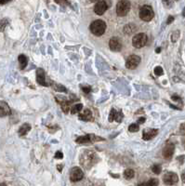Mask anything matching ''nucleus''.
Instances as JSON below:
<instances>
[{
    "mask_svg": "<svg viewBox=\"0 0 185 186\" xmlns=\"http://www.w3.org/2000/svg\"><path fill=\"white\" fill-rule=\"evenodd\" d=\"M108 5L105 1H98L94 7V12L97 15H102L108 9Z\"/></svg>",
    "mask_w": 185,
    "mask_h": 186,
    "instance_id": "obj_11",
    "label": "nucleus"
},
{
    "mask_svg": "<svg viewBox=\"0 0 185 186\" xmlns=\"http://www.w3.org/2000/svg\"><path fill=\"white\" fill-rule=\"evenodd\" d=\"M84 177V173L82 171V170L78 166H75L73 167L71 170V172H70V180L73 182H76L80 180H82Z\"/></svg>",
    "mask_w": 185,
    "mask_h": 186,
    "instance_id": "obj_5",
    "label": "nucleus"
},
{
    "mask_svg": "<svg viewBox=\"0 0 185 186\" xmlns=\"http://www.w3.org/2000/svg\"><path fill=\"white\" fill-rule=\"evenodd\" d=\"M106 29V23L102 20H96L90 24V32L94 35L101 36L104 34Z\"/></svg>",
    "mask_w": 185,
    "mask_h": 186,
    "instance_id": "obj_1",
    "label": "nucleus"
},
{
    "mask_svg": "<svg viewBox=\"0 0 185 186\" xmlns=\"http://www.w3.org/2000/svg\"><path fill=\"white\" fill-rule=\"evenodd\" d=\"M147 182H148V184H149V186H158V184H159V181L157 179H151Z\"/></svg>",
    "mask_w": 185,
    "mask_h": 186,
    "instance_id": "obj_24",
    "label": "nucleus"
},
{
    "mask_svg": "<svg viewBox=\"0 0 185 186\" xmlns=\"http://www.w3.org/2000/svg\"><path fill=\"white\" fill-rule=\"evenodd\" d=\"M54 88H55V89H56V90H58V91H62V92H66V89H65V88H64V87H62V86H60V85H55V86H54Z\"/></svg>",
    "mask_w": 185,
    "mask_h": 186,
    "instance_id": "obj_28",
    "label": "nucleus"
},
{
    "mask_svg": "<svg viewBox=\"0 0 185 186\" xmlns=\"http://www.w3.org/2000/svg\"><path fill=\"white\" fill-rule=\"evenodd\" d=\"M140 63H141V58L139 57V56L131 55V56H129L126 60V67L127 69L133 70V69L137 68V66L140 64Z\"/></svg>",
    "mask_w": 185,
    "mask_h": 186,
    "instance_id": "obj_6",
    "label": "nucleus"
},
{
    "mask_svg": "<svg viewBox=\"0 0 185 186\" xmlns=\"http://www.w3.org/2000/svg\"><path fill=\"white\" fill-rule=\"evenodd\" d=\"M134 175H135V172H134V170H131V169H127V170H126L125 172H124V176H125V178H126V180L132 179V178L134 177Z\"/></svg>",
    "mask_w": 185,
    "mask_h": 186,
    "instance_id": "obj_21",
    "label": "nucleus"
},
{
    "mask_svg": "<svg viewBox=\"0 0 185 186\" xmlns=\"http://www.w3.org/2000/svg\"><path fill=\"white\" fill-rule=\"evenodd\" d=\"M103 141V139L94 136V135H85V136H81V137L77 138L76 141L77 143H87L90 141Z\"/></svg>",
    "mask_w": 185,
    "mask_h": 186,
    "instance_id": "obj_9",
    "label": "nucleus"
},
{
    "mask_svg": "<svg viewBox=\"0 0 185 186\" xmlns=\"http://www.w3.org/2000/svg\"><path fill=\"white\" fill-rule=\"evenodd\" d=\"M163 73H164V71H163L162 67L157 66V67H155V73L156 74V76H158V77H159V76H162Z\"/></svg>",
    "mask_w": 185,
    "mask_h": 186,
    "instance_id": "obj_25",
    "label": "nucleus"
},
{
    "mask_svg": "<svg viewBox=\"0 0 185 186\" xmlns=\"http://www.w3.org/2000/svg\"><path fill=\"white\" fill-rule=\"evenodd\" d=\"M9 1H0V4L1 5H4V4H6V3H8Z\"/></svg>",
    "mask_w": 185,
    "mask_h": 186,
    "instance_id": "obj_35",
    "label": "nucleus"
},
{
    "mask_svg": "<svg viewBox=\"0 0 185 186\" xmlns=\"http://www.w3.org/2000/svg\"><path fill=\"white\" fill-rule=\"evenodd\" d=\"M140 18L144 22H150L154 18V10L151 6L144 5L140 9Z\"/></svg>",
    "mask_w": 185,
    "mask_h": 186,
    "instance_id": "obj_2",
    "label": "nucleus"
},
{
    "mask_svg": "<svg viewBox=\"0 0 185 186\" xmlns=\"http://www.w3.org/2000/svg\"><path fill=\"white\" fill-rule=\"evenodd\" d=\"M18 60H19V63H20V68L21 69H24L25 66L27 65V57L24 55H20L19 58H18Z\"/></svg>",
    "mask_w": 185,
    "mask_h": 186,
    "instance_id": "obj_20",
    "label": "nucleus"
},
{
    "mask_svg": "<svg viewBox=\"0 0 185 186\" xmlns=\"http://www.w3.org/2000/svg\"><path fill=\"white\" fill-rule=\"evenodd\" d=\"M147 40H148L147 35L145 34H143V33H141V34H138L133 36L132 45L136 48H142V47H144L146 45Z\"/></svg>",
    "mask_w": 185,
    "mask_h": 186,
    "instance_id": "obj_4",
    "label": "nucleus"
},
{
    "mask_svg": "<svg viewBox=\"0 0 185 186\" xmlns=\"http://www.w3.org/2000/svg\"><path fill=\"white\" fill-rule=\"evenodd\" d=\"M145 120H146V118H144V117H141V118L138 119V124H142V123L145 122Z\"/></svg>",
    "mask_w": 185,
    "mask_h": 186,
    "instance_id": "obj_33",
    "label": "nucleus"
},
{
    "mask_svg": "<svg viewBox=\"0 0 185 186\" xmlns=\"http://www.w3.org/2000/svg\"><path fill=\"white\" fill-rule=\"evenodd\" d=\"M82 108H83V105L82 103H77V104H75L73 106H72L71 108V113L73 115H76V114H79L80 112L82 111Z\"/></svg>",
    "mask_w": 185,
    "mask_h": 186,
    "instance_id": "obj_19",
    "label": "nucleus"
},
{
    "mask_svg": "<svg viewBox=\"0 0 185 186\" xmlns=\"http://www.w3.org/2000/svg\"><path fill=\"white\" fill-rule=\"evenodd\" d=\"M178 181H179L178 175L174 172H168L163 177V181L166 185H174L178 182Z\"/></svg>",
    "mask_w": 185,
    "mask_h": 186,
    "instance_id": "obj_7",
    "label": "nucleus"
},
{
    "mask_svg": "<svg viewBox=\"0 0 185 186\" xmlns=\"http://www.w3.org/2000/svg\"><path fill=\"white\" fill-rule=\"evenodd\" d=\"M124 117L123 113L121 111L116 110L115 108H112L110 112V115H109V122H113V121H117V122H121L122 118Z\"/></svg>",
    "mask_w": 185,
    "mask_h": 186,
    "instance_id": "obj_8",
    "label": "nucleus"
},
{
    "mask_svg": "<svg viewBox=\"0 0 185 186\" xmlns=\"http://www.w3.org/2000/svg\"><path fill=\"white\" fill-rule=\"evenodd\" d=\"M138 186H149V184H148V182H142V183H140Z\"/></svg>",
    "mask_w": 185,
    "mask_h": 186,
    "instance_id": "obj_34",
    "label": "nucleus"
},
{
    "mask_svg": "<svg viewBox=\"0 0 185 186\" xmlns=\"http://www.w3.org/2000/svg\"><path fill=\"white\" fill-rule=\"evenodd\" d=\"M36 81L39 85H42V86H45V87H48L49 84L47 83L46 81V77H45V72L44 70L42 69H37L36 71Z\"/></svg>",
    "mask_w": 185,
    "mask_h": 186,
    "instance_id": "obj_12",
    "label": "nucleus"
},
{
    "mask_svg": "<svg viewBox=\"0 0 185 186\" xmlns=\"http://www.w3.org/2000/svg\"><path fill=\"white\" fill-rule=\"evenodd\" d=\"M179 35H180V31H176V32L173 33V34H172V36H171V40H172V42H176V41L178 40Z\"/></svg>",
    "mask_w": 185,
    "mask_h": 186,
    "instance_id": "obj_26",
    "label": "nucleus"
},
{
    "mask_svg": "<svg viewBox=\"0 0 185 186\" xmlns=\"http://www.w3.org/2000/svg\"><path fill=\"white\" fill-rule=\"evenodd\" d=\"M161 170H162V167H161V166L160 165H154L153 166H152V171L155 173V174H160L161 173Z\"/></svg>",
    "mask_w": 185,
    "mask_h": 186,
    "instance_id": "obj_22",
    "label": "nucleus"
},
{
    "mask_svg": "<svg viewBox=\"0 0 185 186\" xmlns=\"http://www.w3.org/2000/svg\"><path fill=\"white\" fill-rule=\"evenodd\" d=\"M172 100H173V101H176V102H181V99H180L179 96H177V95H173V96H172Z\"/></svg>",
    "mask_w": 185,
    "mask_h": 186,
    "instance_id": "obj_31",
    "label": "nucleus"
},
{
    "mask_svg": "<svg viewBox=\"0 0 185 186\" xmlns=\"http://www.w3.org/2000/svg\"><path fill=\"white\" fill-rule=\"evenodd\" d=\"M174 21V17H172V16H169V18H168V22H166V23L168 24H169V23H171L172 22Z\"/></svg>",
    "mask_w": 185,
    "mask_h": 186,
    "instance_id": "obj_32",
    "label": "nucleus"
},
{
    "mask_svg": "<svg viewBox=\"0 0 185 186\" xmlns=\"http://www.w3.org/2000/svg\"><path fill=\"white\" fill-rule=\"evenodd\" d=\"M7 24H8V21L7 20H1V21H0V32L3 31L5 29Z\"/></svg>",
    "mask_w": 185,
    "mask_h": 186,
    "instance_id": "obj_27",
    "label": "nucleus"
},
{
    "mask_svg": "<svg viewBox=\"0 0 185 186\" xmlns=\"http://www.w3.org/2000/svg\"><path fill=\"white\" fill-rule=\"evenodd\" d=\"M183 143H184V147H185V141H183Z\"/></svg>",
    "mask_w": 185,
    "mask_h": 186,
    "instance_id": "obj_39",
    "label": "nucleus"
},
{
    "mask_svg": "<svg viewBox=\"0 0 185 186\" xmlns=\"http://www.w3.org/2000/svg\"><path fill=\"white\" fill-rule=\"evenodd\" d=\"M30 129H31L30 124H27V123L23 124V125L20 127V129H19V135H20V136L25 135L28 131H30Z\"/></svg>",
    "mask_w": 185,
    "mask_h": 186,
    "instance_id": "obj_18",
    "label": "nucleus"
},
{
    "mask_svg": "<svg viewBox=\"0 0 185 186\" xmlns=\"http://www.w3.org/2000/svg\"><path fill=\"white\" fill-rule=\"evenodd\" d=\"M130 10V2L126 0H121L116 5V14L120 17L126 16Z\"/></svg>",
    "mask_w": 185,
    "mask_h": 186,
    "instance_id": "obj_3",
    "label": "nucleus"
},
{
    "mask_svg": "<svg viewBox=\"0 0 185 186\" xmlns=\"http://www.w3.org/2000/svg\"><path fill=\"white\" fill-rule=\"evenodd\" d=\"M158 133V130L157 129H147L143 131L142 134V139L144 141H149L151 139H153L154 137H155Z\"/></svg>",
    "mask_w": 185,
    "mask_h": 186,
    "instance_id": "obj_14",
    "label": "nucleus"
},
{
    "mask_svg": "<svg viewBox=\"0 0 185 186\" xmlns=\"http://www.w3.org/2000/svg\"><path fill=\"white\" fill-rule=\"evenodd\" d=\"M61 106H62V112L65 114H67L68 112L71 110V102L69 101H59Z\"/></svg>",
    "mask_w": 185,
    "mask_h": 186,
    "instance_id": "obj_17",
    "label": "nucleus"
},
{
    "mask_svg": "<svg viewBox=\"0 0 185 186\" xmlns=\"http://www.w3.org/2000/svg\"><path fill=\"white\" fill-rule=\"evenodd\" d=\"M139 129H140V127H139L138 124H131L130 126L128 127V130L130 132H136V131H138Z\"/></svg>",
    "mask_w": 185,
    "mask_h": 186,
    "instance_id": "obj_23",
    "label": "nucleus"
},
{
    "mask_svg": "<svg viewBox=\"0 0 185 186\" xmlns=\"http://www.w3.org/2000/svg\"><path fill=\"white\" fill-rule=\"evenodd\" d=\"M160 51H161V48H156V52H157V53H160Z\"/></svg>",
    "mask_w": 185,
    "mask_h": 186,
    "instance_id": "obj_36",
    "label": "nucleus"
},
{
    "mask_svg": "<svg viewBox=\"0 0 185 186\" xmlns=\"http://www.w3.org/2000/svg\"><path fill=\"white\" fill-rule=\"evenodd\" d=\"M10 114H11V111L8 103L6 102L0 101V117L9 116Z\"/></svg>",
    "mask_w": 185,
    "mask_h": 186,
    "instance_id": "obj_13",
    "label": "nucleus"
},
{
    "mask_svg": "<svg viewBox=\"0 0 185 186\" xmlns=\"http://www.w3.org/2000/svg\"><path fill=\"white\" fill-rule=\"evenodd\" d=\"M82 90L85 93H89L91 91V88L89 86H85V87H82Z\"/></svg>",
    "mask_w": 185,
    "mask_h": 186,
    "instance_id": "obj_29",
    "label": "nucleus"
},
{
    "mask_svg": "<svg viewBox=\"0 0 185 186\" xmlns=\"http://www.w3.org/2000/svg\"><path fill=\"white\" fill-rule=\"evenodd\" d=\"M0 186H7L5 183H0Z\"/></svg>",
    "mask_w": 185,
    "mask_h": 186,
    "instance_id": "obj_38",
    "label": "nucleus"
},
{
    "mask_svg": "<svg viewBox=\"0 0 185 186\" xmlns=\"http://www.w3.org/2000/svg\"><path fill=\"white\" fill-rule=\"evenodd\" d=\"M174 151H175V146L174 144L172 143H168L165 148L163 149V156L165 158V159H170L174 154Z\"/></svg>",
    "mask_w": 185,
    "mask_h": 186,
    "instance_id": "obj_10",
    "label": "nucleus"
},
{
    "mask_svg": "<svg viewBox=\"0 0 185 186\" xmlns=\"http://www.w3.org/2000/svg\"><path fill=\"white\" fill-rule=\"evenodd\" d=\"M58 169H59V171H62V166H58Z\"/></svg>",
    "mask_w": 185,
    "mask_h": 186,
    "instance_id": "obj_37",
    "label": "nucleus"
},
{
    "mask_svg": "<svg viewBox=\"0 0 185 186\" xmlns=\"http://www.w3.org/2000/svg\"><path fill=\"white\" fill-rule=\"evenodd\" d=\"M79 119L83 121H90L92 120V114L89 109H85L79 113Z\"/></svg>",
    "mask_w": 185,
    "mask_h": 186,
    "instance_id": "obj_16",
    "label": "nucleus"
},
{
    "mask_svg": "<svg viewBox=\"0 0 185 186\" xmlns=\"http://www.w3.org/2000/svg\"><path fill=\"white\" fill-rule=\"evenodd\" d=\"M109 46L111 50L113 51H119L122 48V44L117 38H112L109 42Z\"/></svg>",
    "mask_w": 185,
    "mask_h": 186,
    "instance_id": "obj_15",
    "label": "nucleus"
},
{
    "mask_svg": "<svg viewBox=\"0 0 185 186\" xmlns=\"http://www.w3.org/2000/svg\"><path fill=\"white\" fill-rule=\"evenodd\" d=\"M63 157V155L62 152H57L56 154H55V158H57V159H62Z\"/></svg>",
    "mask_w": 185,
    "mask_h": 186,
    "instance_id": "obj_30",
    "label": "nucleus"
}]
</instances>
